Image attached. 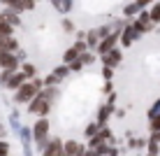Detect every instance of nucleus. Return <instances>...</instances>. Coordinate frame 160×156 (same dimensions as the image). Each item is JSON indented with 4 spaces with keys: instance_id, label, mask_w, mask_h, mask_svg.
<instances>
[{
    "instance_id": "1",
    "label": "nucleus",
    "mask_w": 160,
    "mask_h": 156,
    "mask_svg": "<svg viewBox=\"0 0 160 156\" xmlns=\"http://www.w3.org/2000/svg\"><path fill=\"white\" fill-rule=\"evenodd\" d=\"M42 89V82L40 79H35L32 77V82H23L19 89H16V93H14V100L16 103H30L32 96H35L37 91Z\"/></svg>"
},
{
    "instance_id": "2",
    "label": "nucleus",
    "mask_w": 160,
    "mask_h": 156,
    "mask_svg": "<svg viewBox=\"0 0 160 156\" xmlns=\"http://www.w3.org/2000/svg\"><path fill=\"white\" fill-rule=\"evenodd\" d=\"M30 112L32 114H40V116H47L49 114V110H51V100L47 98V93L44 91H37L35 96H32V100H30Z\"/></svg>"
},
{
    "instance_id": "3",
    "label": "nucleus",
    "mask_w": 160,
    "mask_h": 156,
    "mask_svg": "<svg viewBox=\"0 0 160 156\" xmlns=\"http://www.w3.org/2000/svg\"><path fill=\"white\" fill-rule=\"evenodd\" d=\"M47 135H49V121L42 116V119L32 126V137H35V142L40 144V149L44 147V142H47Z\"/></svg>"
},
{
    "instance_id": "4",
    "label": "nucleus",
    "mask_w": 160,
    "mask_h": 156,
    "mask_svg": "<svg viewBox=\"0 0 160 156\" xmlns=\"http://www.w3.org/2000/svg\"><path fill=\"white\" fill-rule=\"evenodd\" d=\"M121 40V30H109L107 35L102 37V42L98 44V51L104 54V51H109V49H114V44H116Z\"/></svg>"
},
{
    "instance_id": "5",
    "label": "nucleus",
    "mask_w": 160,
    "mask_h": 156,
    "mask_svg": "<svg viewBox=\"0 0 160 156\" xmlns=\"http://www.w3.org/2000/svg\"><path fill=\"white\" fill-rule=\"evenodd\" d=\"M107 140H112V133H109V128L100 126L95 133L91 135V147H98V144H104Z\"/></svg>"
},
{
    "instance_id": "6",
    "label": "nucleus",
    "mask_w": 160,
    "mask_h": 156,
    "mask_svg": "<svg viewBox=\"0 0 160 156\" xmlns=\"http://www.w3.org/2000/svg\"><path fill=\"white\" fill-rule=\"evenodd\" d=\"M121 58H123V54H121L116 47L102 54V61H104V65H109V68H116V65L121 63Z\"/></svg>"
},
{
    "instance_id": "7",
    "label": "nucleus",
    "mask_w": 160,
    "mask_h": 156,
    "mask_svg": "<svg viewBox=\"0 0 160 156\" xmlns=\"http://www.w3.org/2000/svg\"><path fill=\"white\" fill-rule=\"evenodd\" d=\"M26 79H28V77L23 75V70H21V72H19V70H14L12 75H9V79L5 82V86H7V89H12V91H16V89H19L21 84H23Z\"/></svg>"
},
{
    "instance_id": "8",
    "label": "nucleus",
    "mask_w": 160,
    "mask_h": 156,
    "mask_svg": "<svg viewBox=\"0 0 160 156\" xmlns=\"http://www.w3.org/2000/svg\"><path fill=\"white\" fill-rule=\"evenodd\" d=\"M0 65L9 68V70H19V61H16L12 51H0Z\"/></svg>"
},
{
    "instance_id": "9",
    "label": "nucleus",
    "mask_w": 160,
    "mask_h": 156,
    "mask_svg": "<svg viewBox=\"0 0 160 156\" xmlns=\"http://www.w3.org/2000/svg\"><path fill=\"white\" fill-rule=\"evenodd\" d=\"M63 154H86V149H84V144L81 142H77V140H68L63 144Z\"/></svg>"
},
{
    "instance_id": "10",
    "label": "nucleus",
    "mask_w": 160,
    "mask_h": 156,
    "mask_svg": "<svg viewBox=\"0 0 160 156\" xmlns=\"http://www.w3.org/2000/svg\"><path fill=\"white\" fill-rule=\"evenodd\" d=\"M112 114H114V105H112V103H109V105H102V107L98 110V124L104 126V124H107V119H109Z\"/></svg>"
},
{
    "instance_id": "11",
    "label": "nucleus",
    "mask_w": 160,
    "mask_h": 156,
    "mask_svg": "<svg viewBox=\"0 0 160 156\" xmlns=\"http://www.w3.org/2000/svg\"><path fill=\"white\" fill-rule=\"evenodd\" d=\"M19 47L12 35H0V51H14Z\"/></svg>"
},
{
    "instance_id": "12",
    "label": "nucleus",
    "mask_w": 160,
    "mask_h": 156,
    "mask_svg": "<svg viewBox=\"0 0 160 156\" xmlns=\"http://www.w3.org/2000/svg\"><path fill=\"white\" fill-rule=\"evenodd\" d=\"M137 37H139V33H137V28H135V26H130V28H125V33L121 35V42H123L125 47H130V44L135 42Z\"/></svg>"
},
{
    "instance_id": "13",
    "label": "nucleus",
    "mask_w": 160,
    "mask_h": 156,
    "mask_svg": "<svg viewBox=\"0 0 160 156\" xmlns=\"http://www.w3.org/2000/svg\"><path fill=\"white\" fill-rule=\"evenodd\" d=\"M47 147H42L44 154H63V142L60 140H51V142H44Z\"/></svg>"
},
{
    "instance_id": "14",
    "label": "nucleus",
    "mask_w": 160,
    "mask_h": 156,
    "mask_svg": "<svg viewBox=\"0 0 160 156\" xmlns=\"http://www.w3.org/2000/svg\"><path fill=\"white\" fill-rule=\"evenodd\" d=\"M137 21H139V24L144 26V30H146V33H148V30H153V21H151V14H148L144 7L139 9V19H137Z\"/></svg>"
},
{
    "instance_id": "15",
    "label": "nucleus",
    "mask_w": 160,
    "mask_h": 156,
    "mask_svg": "<svg viewBox=\"0 0 160 156\" xmlns=\"http://www.w3.org/2000/svg\"><path fill=\"white\" fill-rule=\"evenodd\" d=\"M14 33V26L5 19V14H0V35H12Z\"/></svg>"
},
{
    "instance_id": "16",
    "label": "nucleus",
    "mask_w": 160,
    "mask_h": 156,
    "mask_svg": "<svg viewBox=\"0 0 160 156\" xmlns=\"http://www.w3.org/2000/svg\"><path fill=\"white\" fill-rule=\"evenodd\" d=\"M2 14H5V19H7L12 26H19V24H21V19H19V12H16V9H12V7H9V9H5Z\"/></svg>"
},
{
    "instance_id": "17",
    "label": "nucleus",
    "mask_w": 160,
    "mask_h": 156,
    "mask_svg": "<svg viewBox=\"0 0 160 156\" xmlns=\"http://www.w3.org/2000/svg\"><path fill=\"white\" fill-rule=\"evenodd\" d=\"M79 54H81V51H79V49H77V47H70L68 51L63 54V61H65V63H72L74 58H79Z\"/></svg>"
},
{
    "instance_id": "18",
    "label": "nucleus",
    "mask_w": 160,
    "mask_h": 156,
    "mask_svg": "<svg viewBox=\"0 0 160 156\" xmlns=\"http://www.w3.org/2000/svg\"><path fill=\"white\" fill-rule=\"evenodd\" d=\"M148 14H151V21H153V24H158V21H160V0H156V5L151 7V12H148Z\"/></svg>"
},
{
    "instance_id": "19",
    "label": "nucleus",
    "mask_w": 160,
    "mask_h": 156,
    "mask_svg": "<svg viewBox=\"0 0 160 156\" xmlns=\"http://www.w3.org/2000/svg\"><path fill=\"white\" fill-rule=\"evenodd\" d=\"M2 5H7V7L16 9V12H23V5H21V0H2Z\"/></svg>"
},
{
    "instance_id": "20",
    "label": "nucleus",
    "mask_w": 160,
    "mask_h": 156,
    "mask_svg": "<svg viewBox=\"0 0 160 156\" xmlns=\"http://www.w3.org/2000/svg\"><path fill=\"white\" fill-rule=\"evenodd\" d=\"M160 128V112L153 114V119H151V126H148V131H158Z\"/></svg>"
},
{
    "instance_id": "21",
    "label": "nucleus",
    "mask_w": 160,
    "mask_h": 156,
    "mask_svg": "<svg viewBox=\"0 0 160 156\" xmlns=\"http://www.w3.org/2000/svg\"><path fill=\"white\" fill-rule=\"evenodd\" d=\"M23 75H26V77H35V75H37V70H35V65H30V63H26V65H23Z\"/></svg>"
},
{
    "instance_id": "22",
    "label": "nucleus",
    "mask_w": 160,
    "mask_h": 156,
    "mask_svg": "<svg viewBox=\"0 0 160 156\" xmlns=\"http://www.w3.org/2000/svg\"><path fill=\"white\" fill-rule=\"evenodd\" d=\"M137 9H142V7H139V5H137V3H132V5H128V7H125V16H132V14L137 12Z\"/></svg>"
},
{
    "instance_id": "23",
    "label": "nucleus",
    "mask_w": 160,
    "mask_h": 156,
    "mask_svg": "<svg viewBox=\"0 0 160 156\" xmlns=\"http://www.w3.org/2000/svg\"><path fill=\"white\" fill-rule=\"evenodd\" d=\"M98 40H100L98 30H91V33H88V44H98Z\"/></svg>"
},
{
    "instance_id": "24",
    "label": "nucleus",
    "mask_w": 160,
    "mask_h": 156,
    "mask_svg": "<svg viewBox=\"0 0 160 156\" xmlns=\"http://www.w3.org/2000/svg\"><path fill=\"white\" fill-rule=\"evenodd\" d=\"M81 68H84V63H81V58H79V61L74 58V61H72V65H70V70H72V72H79Z\"/></svg>"
},
{
    "instance_id": "25",
    "label": "nucleus",
    "mask_w": 160,
    "mask_h": 156,
    "mask_svg": "<svg viewBox=\"0 0 160 156\" xmlns=\"http://www.w3.org/2000/svg\"><path fill=\"white\" fill-rule=\"evenodd\" d=\"M112 75H114V68L104 65V68H102V77H104V79H112Z\"/></svg>"
},
{
    "instance_id": "26",
    "label": "nucleus",
    "mask_w": 160,
    "mask_h": 156,
    "mask_svg": "<svg viewBox=\"0 0 160 156\" xmlns=\"http://www.w3.org/2000/svg\"><path fill=\"white\" fill-rule=\"evenodd\" d=\"M98 128H100V124H98V121H95V124H91V126H88V128H86V137H91V135H93V133H95V131H98Z\"/></svg>"
},
{
    "instance_id": "27",
    "label": "nucleus",
    "mask_w": 160,
    "mask_h": 156,
    "mask_svg": "<svg viewBox=\"0 0 160 156\" xmlns=\"http://www.w3.org/2000/svg\"><path fill=\"white\" fill-rule=\"evenodd\" d=\"M158 152H160L158 142H153V140H151V142H148V154H158Z\"/></svg>"
},
{
    "instance_id": "28",
    "label": "nucleus",
    "mask_w": 160,
    "mask_h": 156,
    "mask_svg": "<svg viewBox=\"0 0 160 156\" xmlns=\"http://www.w3.org/2000/svg\"><path fill=\"white\" fill-rule=\"evenodd\" d=\"M151 140L160 144V128H158V131H151Z\"/></svg>"
},
{
    "instance_id": "29",
    "label": "nucleus",
    "mask_w": 160,
    "mask_h": 156,
    "mask_svg": "<svg viewBox=\"0 0 160 156\" xmlns=\"http://www.w3.org/2000/svg\"><path fill=\"white\" fill-rule=\"evenodd\" d=\"M63 28H65V30H74V24H72V21H68V19H65V21H63Z\"/></svg>"
},
{
    "instance_id": "30",
    "label": "nucleus",
    "mask_w": 160,
    "mask_h": 156,
    "mask_svg": "<svg viewBox=\"0 0 160 156\" xmlns=\"http://www.w3.org/2000/svg\"><path fill=\"white\" fill-rule=\"evenodd\" d=\"M135 3H137V5H139V7H146V5H151V3H153V0H135Z\"/></svg>"
},
{
    "instance_id": "31",
    "label": "nucleus",
    "mask_w": 160,
    "mask_h": 156,
    "mask_svg": "<svg viewBox=\"0 0 160 156\" xmlns=\"http://www.w3.org/2000/svg\"><path fill=\"white\" fill-rule=\"evenodd\" d=\"M107 33H109V26H104V28H100V30H98V35H100V37H104Z\"/></svg>"
},
{
    "instance_id": "32",
    "label": "nucleus",
    "mask_w": 160,
    "mask_h": 156,
    "mask_svg": "<svg viewBox=\"0 0 160 156\" xmlns=\"http://www.w3.org/2000/svg\"><path fill=\"white\" fill-rule=\"evenodd\" d=\"M74 47H77V49H79V51H86V42H77V44H74Z\"/></svg>"
},
{
    "instance_id": "33",
    "label": "nucleus",
    "mask_w": 160,
    "mask_h": 156,
    "mask_svg": "<svg viewBox=\"0 0 160 156\" xmlns=\"http://www.w3.org/2000/svg\"><path fill=\"white\" fill-rule=\"evenodd\" d=\"M102 91H104V93H112V84H109V79H107V84H104Z\"/></svg>"
},
{
    "instance_id": "34",
    "label": "nucleus",
    "mask_w": 160,
    "mask_h": 156,
    "mask_svg": "<svg viewBox=\"0 0 160 156\" xmlns=\"http://www.w3.org/2000/svg\"><path fill=\"white\" fill-rule=\"evenodd\" d=\"M156 112H160V100H158V103H156V107H153V110H151V116H153V114H156Z\"/></svg>"
}]
</instances>
